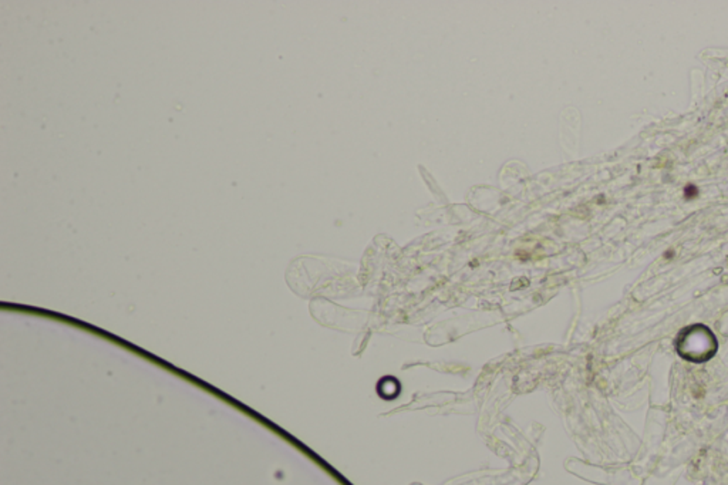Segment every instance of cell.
<instances>
[{
  "label": "cell",
  "mask_w": 728,
  "mask_h": 485,
  "mask_svg": "<svg viewBox=\"0 0 728 485\" xmlns=\"http://www.w3.org/2000/svg\"><path fill=\"white\" fill-rule=\"evenodd\" d=\"M676 350L688 362L704 363L717 353L718 342L708 328L697 325L680 333L676 342Z\"/></svg>",
  "instance_id": "obj_1"
}]
</instances>
